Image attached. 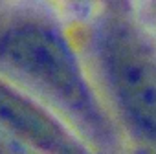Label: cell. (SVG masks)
I'll return each mask as SVG.
<instances>
[{"mask_svg":"<svg viewBox=\"0 0 156 154\" xmlns=\"http://www.w3.org/2000/svg\"><path fill=\"white\" fill-rule=\"evenodd\" d=\"M0 59L37 81L66 107L96 117L94 101L66 42L50 28L24 24L0 39Z\"/></svg>","mask_w":156,"mask_h":154,"instance_id":"cell-1","label":"cell"},{"mask_svg":"<svg viewBox=\"0 0 156 154\" xmlns=\"http://www.w3.org/2000/svg\"><path fill=\"white\" fill-rule=\"evenodd\" d=\"M103 64L114 94L130 121L156 136V57L132 31L114 28L101 44Z\"/></svg>","mask_w":156,"mask_h":154,"instance_id":"cell-2","label":"cell"},{"mask_svg":"<svg viewBox=\"0 0 156 154\" xmlns=\"http://www.w3.org/2000/svg\"><path fill=\"white\" fill-rule=\"evenodd\" d=\"M0 127L31 141L48 154H88L87 149L53 117L17 92L0 85Z\"/></svg>","mask_w":156,"mask_h":154,"instance_id":"cell-3","label":"cell"},{"mask_svg":"<svg viewBox=\"0 0 156 154\" xmlns=\"http://www.w3.org/2000/svg\"><path fill=\"white\" fill-rule=\"evenodd\" d=\"M11 152H17L15 141H13L11 134H8L0 127V154H11Z\"/></svg>","mask_w":156,"mask_h":154,"instance_id":"cell-4","label":"cell"}]
</instances>
